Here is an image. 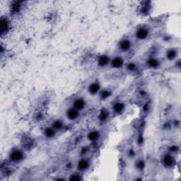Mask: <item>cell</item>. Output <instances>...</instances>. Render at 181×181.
<instances>
[{
	"label": "cell",
	"mask_w": 181,
	"mask_h": 181,
	"mask_svg": "<svg viewBox=\"0 0 181 181\" xmlns=\"http://www.w3.org/2000/svg\"><path fill=\"white\" fill-rule=\"evenodd\" d=\"M149 29L144 26H142L136 31L135 38L139 41H144L149 36Z\"/></svg>",
	"instance_id": "cell-1"
},
{
	"label": "cell",
	"mask_w": 181,
	"mask_h": 181,
	"mask_svg": "<svg viewBox=\"0 0 181 181\" xmlns=\"http://www.w3.org/2000/svg\"><path fill=\"white\" fill-rule=\"evenodd\" d=\"M23 158H24L23 152L18 149H15L14 151H12L9 154L10 161L14 162V163H17V162L22 161Z\"/></svg>",
	"instance_id": "cell-2"
},
{
	"label": "cell",
	"mask_w": 181,
	"mask_h": 181,
	"mask_svg": "<svg viewBox=\"0 0 181 181\" xmlns=\"http://www.w3.org/2000/svg\"><path fill=\"white\" fill-rule=\"evenodd\" d=\"M119 49L121 50L122 52H127L131 50L132 47V43L130 39L125 38L120 41L119 42Z\"/></svg>",
	"instance_id": "cell-3"
},
{
	"label": "cell",
	"mask_w": 181,
	"mask_h": 181,
	"mask_svg": "<svg viewBox=\"0 0 181 181\" xmlns=\"http://www.w3.org/2000/svg\"><path fill=\"white\" fill-rule=\"evenodd\" d=\"M175 159L171 154H166L162 159V164L166 168H171L175 165Z\"/></svg>",
	"instance_id": "cell-4"
},
{
	"label": "cell",
	"mask_w": 181,
	"mask_h": 181,
	"mask_svg": "<svg viewBox=\"0 0 181 181\" xmlns=\"http://www.w3.org/2000/svg\"><path fill=\"white\" fill-rule=\"evenodd\" d=\"M79 112L78 110H76V108L74 107L70 108L67 109L66 111V116L68 120H70L71 121L76 120L79 118Z\"/></svg>",
	"instance_id": "cell-5"
},
{
	"label": "cell",
	"mask_w": 181,
	"mask_h": 181,
	"mask_svg": "<svg viewBox=\"0 0 181 181\" xmlns=\"http://www.w3.org/2000/svg\"><path fill=\"white\" fill-rule=\"evenodd\" d=\"M10 24L9 21L5 17H2L0 21V29H1V35L3 36L4 34L7 33L9 31Z\"/></svg>",
	"instance_id": "cell-6"
},
{
	"label": "cell",
	"mask_w": 181,
	"mask_h": 181,
	"mask_svg": "<svg viewBox=\"0 0 181 181\" xmlns=\"http://www.w3.org/2000/svg\"><path fill=\"white\" fill-rule=\"evenodd\" d=\"M110 66L113 69H120L124 66V60L121 57L117 56L110 60Z\"/></svg>",
	"instance_id": "cell-7"
},
{
	"label": "cell",
	"mask_w": 181,
	"mask_h": 181,
	"mask_svg": "<svg viewBox=\"0 0 181 181\" xmlns=\"http://www.w3.org/2000/svg\"><path fill=\"white\" fill-rule=\"evenodd\" d=\"M88 91L93 95L98 94L100 91V85L97 81L93 82L88 87Z\"/></svg>",
	"instance_id": "cell-8"
},
{
	"label": "cell",
	"mask_w": 181,
	"mask_h": 181,
	"mask_svg": "<svg viewBox=\"0 0 181 181\" xmlns=\"http://www.w3.org/2000/svg\"><path fill=\"white\" fill-rule=\"evenodd\" d=\"M86 105V100L81 98H78L74 100V103H73V107L74 108H76V110H78L79 111L83 110Z\"/></svg>",
	"instance_id": "cell-9"
},
{
	"label": "cell",
	"mask_w": 181,
	"mask_h": 181,
	"mask_svg": "<svg viewBox=\"0 0 181 181\" xmlns=\"http://www.w3.org/2000/svg\"><path fill=\"white\" fill-rule=\"evenodd\" d=\"M110 58L107 55H102L98 58V65L100 67H105L110 63Z\"/></svg>",
	"instance_id": "cell-10"
},
{
	"label": "cell",
	"mask_w": 181,
	"mask_h": 181,
	"mask_svg": "<svg viewBox=\"0 0 181 181\" xmlns=\"http://www.w3.org/2000/svg\"><path fill=\"white\" fill-rule=\"evenodd\" d=\"M160 65V61L155 57H151L146 61V65L151 69H158Z\"/></svg>",
	"instance_id": "cell-11"
},
{
	"label": "cell",
	"mask_w": 181,
	"mask_h": 181,
	"mask_svg": "<svg viewBox=\"0 0 181 181\" xmlns=\"http://www.w3.org/2000/svg\"><path fill=\"white\" fill-rule=\"evenodd\" d=\"M89 167V162L85 159L79 160L77 163V169L80 171H84Z\"/></svg>",
	"instance_id": "cell-12"
},
{
	"label": "cell",
	"mask_w": 181,
	"mask_h": 181,
	"mask_svg": "<svg viewBox=\"0 0 181 181\" xmlns=\"http://www.w3.org/2000/svg\"><path fill=\"white\" fill-rule=\"evenodd\" d=\"M125 108V105L122 102H116L113 105V110L117 114H120Z\"/></svg>",
	"instance_id": "cell-13"
},
{
	"label": "cell",
	"mask_w": 181,
	"mask_h": 181,
	"mask_svg": "<svg viewBox=\"0 0 181 181\" xmlns=\"http://www.w3.org/2000/svg\"><path fill=\"white\" fill-rule=\"evenodd\" d=\"M100 137V135L98 131L96 130H94V131L90 132L89 134L87 135V139H89L90 142H96Z\"/></svg>",
	"instance_id": "cell-14"
},
{
	"label": "cell",
	"mask_w": 181,
	"mask_h": 181,
	"mask_svg": "<svg viewBox=\"0 0 181 181\" xmlns=\"http://www.w3.org/2000/svg\"><path fill=\"white\" fill-rule=\"evenodd\" d=\"M56 134V130L52 127H47L44 130V135L48 139L54 137Z\"/></svg>",
	"instance_id": "cell-15"
},
{
	"label": "cell",
	"mask_w": 181,
	"mask_h": 181,
	"mask_svg": "<svg viewBox=\"0 0 181 181\" xmlns=\"http://www.w3.org/2000/svg\"><path fill=\"white\" fill-rule=\"evenodd\" d=\"M178 56V51L175 49H170L166 52V58L170 61L175 60Z\"/></svg>",
	"instance_id": "cell-16"
},
{
	"label": "cell",
	"mask_w": 181,
	"mask_h": 181,
	"mask_svg": "<svg viewBox=\"0 0 181 181\" xmlns=\"http://www.w3.org/2000/svg\"><path fill=\"white\" fill-rule=\"evenodd\" d=\"M64 126H65V124H64V122L61 120H56L53 122L52 124V127L56 130V131H58V130H61L62 129H63Z\"/></svg>",
	"instance_id": "cell-17"
},
{
	"label": "cell",
	"mask_w": 181,
	"mask_h": 181,
	"mask_svg": "<svg viewBox=\"0 0 181 181\" xmlns=\"http://www.w3.org/2000/svg\"><path fill=\"white\" fill-rule=\"evenodd\" d=\"M108 117H109V112L106 110V109H102L100 112L99 115H98V119H99L101 122H104L108 118Z\"/></svg>",
	"instance_id": "cell-18"
},
{
	"label": "cell",
	"mask_w": 181,
	"mask_h": 181,
	"mask_svg": "<svg viewBox=\"0 0 181 181\" xmlns=\"http://www.w3.org/2000/svg\"><path fill=\"white\" fill-rule=\"evenodd\" d=\"M111 94H112V92L108 89L101 90L100 91V97L102 100L107 99V98H108L109 97H110Z\"/></svg>",
	"instance_id": "cell-19"
},
{
	"label": "cell",
	"mask_w": 181,
	"mask_h": 181,
	"mask_svg": "<svg viewBox=\"0 0 181 181\" xmlns=\"http://www.w3.org/2000/svg\"><path fill=\"white\" fill-rule=\"evenodd\" d=\"M150 9V5H149L147 2H145L144 4H143L142 7H141V12L143 14H146L147 13L149 12Z\"/></svg>",
	"instance_id": "cell-20"
},
{
	"label": "cell",
	"mask_w": 181,
	"mask_h": 181,
	"mask_svg": "<svg viewBox=\"0 0 181 181\" xmlns=\"http://www.w3.org/2000/svg\"><path fill=\"white\" fill-rule=\"evenodd\" d=\"M126 68H127V70H128L129 71H131V72H132V71H136V70H137V65H136L135 63L130 62L129 64H127Z\"/></svg>",
	"instance_id": "cell-21"
},
{
	"label": "cell",
	"mask_w": 181,
	"mask_h": 181,
	"mask_svg": "<svg viewBox=\"0 0 181 181\" xmlns=\"http://www.w3.org/2000/svg\"><path fill=\"white\" fill-rule=\"evenodd\" d=\"M70 180H82V178L81 177V175L79 174H73L72 175H71Z\"/></svg>",
	"instance_id": "cell-22"
},
{
	"label": "cell",
	"mask_w": 181,
	"mask_h": 181,
	"mask_svg": "<svg viewBox=\"0 0 181 181\" xmlns=\"http://www.w3.org/2000/svg\"><path fill=\"white\" fill-rule=\"evenodd\" d=\"M144 166V162L142 161H140L138 162L137 164V167L138 169H139V170L143 169Z\"/></svg>",
	"instance_id": "cell-23"
},
{
	"label": "cell",
	"mask_w": 181,
	"mask_h": 181,
	"mask_svg": "<svg viewBox=\"0 0 181 181\" xmlns=\"http://www.w3.org/2000/svg\"><path fill=\"white\" fill-rule=\"evenodd\" d=\"M178 149V146H171V147L169 148V151H171V152H175V151H177Z\"/></svg>",
	"instance_id": "cell-24"
}]
</instances>
